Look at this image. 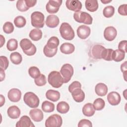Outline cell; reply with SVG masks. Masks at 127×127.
<instances>
[{
    "label": "cell",
    "mask_w": 127,
    "mask_h": 127,
    "mask_svg": "<svg viewBox=\"0 0 127 127\" xmlns=\"http://www.w3.org/2000/svg\"><path fill=\"white\" fill-rule=\"evenodd\" d=\"M0 81H2L4 79V78H5L4 70L0 68Z\"/></svg>",
    "instance_id": "49"
},
{
    "label": "cell",
    "mask_w": 127,
    "mask_h": 127,
    "mask_svg": "<svg viewBox=\"0 0 127 127\" xmlns=\"http://www.w3.org/2000/svg\"><path fill=\"white\" fill-rule=\"evenodd\" d=\"M125 57V53L120 50L117 49L114 50L113 53V60L116 62H119L124 59Z\"/></svg>",
    "instance_id": "28"
},
{
    "label": "cell",
    "mask_w": 127,
    "mask_h": 127,
    "mask_svg": "<svg viewBox=\"0 0 127 127\" xmlns=\"http://www.w3.org/2000/svg\"><path fill=\"white\" fill-rule=\"evenodd\" d=\"M62 2V0H49L46 5L47 11L51 14L57 13Z\"/></svg>",
    "instance_id": "9"
},
{
    "label": "cell",
    "mask_w": 127,
    "mask_h": 127,
    "mask_svg": "<svg viewBox=\"0 0 127 127\" xmlns=\"http://www.w3.org/2000/svg\"><path fill=\"white\" fill-rule=\"evenodd\" d=\"M105 48L101 45H94L92 49V55L93 57L96 59H101V54L103 50Z\"/></svg>",
    "instance_id": "24"
},
{
    "label": "cell",
    "mask_w": 127,
    "mask_h": 127,
    "mask_svg": "<svg viewBox=\"0 0 127 127\" xmlns=\"http://www.w3.org/2000/svg\"><path fill=\"white\" fill-rule=\"evenodd\" d=\"M42 109L46 113H51L55 110V105L49 101H45L42 104Z\"/></svg>",
    "instance_id": "30"
},
{
    "label": "cell",
    "mask_w": 127,
    "mask_h": 127,
    "mask_svg": "<svg viewBox=\"0 0 127 127\" xmlns=\"http://www.w3.org/2000/svg\"><path fill=\"white\" fill-rule=\"evenodd\" d=\"M82 111L84 116L86 117H91L95 114V109L93 104L90 103H88L83 106Z\"/></svg>",
    "instance_id": "21"
},
{
    "label": "cell",
    "mask_w": 127,
    "mask_h": 127,
    "mask_svg": "<svg viewBox=\"0 0 127 127\" xmlns=\"http://www.w3.org/2000/svg\"><path fill=\"white\" fill-rule=\"evenodd\" d=\"M115 13V8L112 5H108L106 6L103 11V15L106 18L111 17Z\"/></svg>",
    "instance_id": "34"
},
{
    "label": "cell",
    "mask_w": 127,
    "mask_h": 127,
    "mask_svg": "<svg viewBox=\"0 0 127 127\" xmlns=\"http://www.w3.org/2000/svg\"><path fill=\"white\" fill-rule=\"evenodd\" d=\"M93 106L95 110L100 111L102 110L105 107V101L100 98H97L93 102Z\"/></svg>",
    "instance_id": "35"
},
{
    "label": "cell",
    "mask_w": 127,
    "mask_h": 127,
    "mask_svg": "<svg viewBox=\"0 0 127 127\" xmlns=\"http://www.w3.org/2000/svg\"><path fill=\"white\" fill-rule=\"evenodd\" d=\"M58 48L55 49H50L46 45L43 49V52L44 55L49 58H52L54 57L57 53Z\"/></svg>",
    "instance_id": "38"
},
{
    "label": "cell",
    "mask_w": 127,
    "mask_h": 127,
    "mask_svg": "<svg viewBox=\"0 0 127 127\" xmlns=\"http://www.w3.org/2000/svg\"><path fill=\"white\" fill-rule=\"evenodd\" d=\"M8 116L12 119H18L20 115V110L19 108L15 105L9 107L7 111Z\"/></svg>",
    "instance_id": "19"
},
{
    "label": "cell",
    "mask_w": 127,
    "mask_h": 127,
    "mask_svg": "<svg viewBox=\"0 0 127 127\" xmlns=\"http://www.w3.org/2000/svg\"><path fill=\"white\" fill-rule=\"evenodd\" d=\"M95 91L98 96H104L107 94L108 87L105 84L99 83L95 86Z\"/></svg>",
    "instance_id": "20"
},
{
    "label": "cell",
    "mask_w": 127,
    "mask_h": 127,
    "mask_svg": "<svg viewBox=\"0 0 127 127\" xmlns=\"http://www.w3.org/2000/svg\"><path fill=\"white\" fill-rule=\"evenodd\" d=\"M3 30L6 34H10L14 30V26L13 24L9 21L6 22L3 26Z\"/></svg>",
    "instance_id": "41"
},
{
    "label": "cell",
    "mask_w": 127,
    "mask_h": 127,
    "mask_svg": "<svg viewBox=\"0 0 127 127\" xmlns=\"http://www.w3.org/2000/svg\"><path fill=\"white\" fill-rule=\"evenodd\" d=\"M34 126L31 119L27 116H22L16 124V127H32Z\"/></svg>",
    "instance_id": "16"
},
{
    "label": "cell",
    "mask_w": 127,
    "mask_h": 127,
    "mask_svg": "<svg viewBox=\"0 0 127 127\" xmlns=\"http://www.w3.org/2000/svg\"><path fill=\"white\" fill-rule=\"evenodd\" d=\"M74 72L73 66L69 64H64L60 70V73L63 78L64 83H66L70 81Z\"/></svg>",
    "instance_id": "7"
},
{
    "label": "cell",
    "mask_w": 127,
    "mask_h": 127,
    "mask_svg": "<svg viewBox=\"0 0 127 127\" xmlns=\"http://www.w3.org/2000/svg\"><path fill=\"white\" fill-rule=\"evenodd\" d=\"M117 35V30L113 26H108L104 30V37L105 39L108 41H113L116 38Z\"/></svg>",
    "instance_id": "11"
},
{
    "label": "cell",
    "mask_w": 127,
    "mask_h": 127,
    "mask_svg": "<svg viewBox=\"0 0 127 127\" xmlns=\"http://www.w3.org/2000/svg\"><path fill=\"white\" fill-rule=\"evenodd\" d=\"M17 9L21 12H24L29 9V7L27 6L25 0H18L16 2Z\"/></svg>",
    "instance_id": "39"
},
{
    "label": "cell",
    "mask_w": 127,
    "mask_h": 127,
    "mask_svg": "<svg viewBox=\"0 0 127 127\" xmlns=\"http://www.w3.org/2000/svg\"><path fill=\"white\" fill-rule=\"evenodd\" d=\"M63 120L60 115L53 114L49 117L45 121L46 127H60L62 126Z\"/></svg>",
    "instance_id": "8"
},
{
    "label": "cell",
    "mask_w": 127,
    "mask_h": 127,
    "mask_svg": "<svg viewBox=\"0 0 127 127\" xmlns=\"http://www.w3.org/2000/svg\"><path fill=\"white\" fill-rule=\"evenodd\" d=\"M48 81L52 87L56 88L61 87L64 83L60 72L57 71H53L49 74Z\"/></svg>",
    "instance_id": "1"
},
{
    "label": "cell",
    "mask_w": 127,
    "mask_h": 127,
    "mask_svg": "<svg viewBox=\"0 0 127 127\" xmlns=\"http://www.w3.org/2000/svg\"><path fill=\"white\" fill-rule=\"evenodd\" d=\"M0 68L5 70L7 68L9 65V62L7 57L1 56L0 57Z\"/></svg>",
    "instance_id": "42"
},
{
    "label": "cell",
    "mask_w": 127,
    "mask_h": 127,
    "mask_svg": "<svg viewBox=\"0 0 127 127\" xmlns=\"http://www.w3.org/2000/svg\"><path fill=\"white\" fill-rule=\"evenodd\" d=\"M14 23L16 27L22 28L25 25L26 23V20L23 16H18L14 18Z\"/></svg>",
    "instance_id": "33"
},
{
    "label": "cell",
    "mask_w": 127,
    "mask_h": 127,
    "mask_svg": "<svg viewBox=\"0 0 127 127\" xmlns=\"http://www.w3.org/2000/svg\"><path fill=\"white\" fill-rule=\"evenodd\" d=\"M65 5L67 9L75 12L80 11L82 6L81 2L78 0H67Z\"/></svg>",
    "instance_id": "10"
},
{
    "label": "cell",
    "mask_w": 127,
    "mask_h": 127,
    "mask_svg": "<svg viewBox=\"0 0 127 127\" xmlns=\"http://www.w3.org/2000/svg\"><path fill=\"white\" fill-rule=\"evenodd\" d=\"M69 110V106L65 101H61L57 105V110L61 114H66Z\"/></svg>",
    "instance_id": "27"
},
{
    "label": "cell",
    "mask_w": 127,
    "mask_h": 127,
    "mask_svg": "<svg viewBox=\"0 0 127 127\" xmlns=\"http://www.w3.org/2000/svg\"><path fill=\"white\" fill-rule=\"evenodd\" d=\"M8 99L12 102L19 101L21 97V92L17 88H12L9 90L7 93Z\"/></svg>",
    "instance_id": "13"
},
{
    "label": "cell",
    "mask_w": 127,
    "mask_h": 127,
    "mask_svg": "<svg viewBox=\"0 0 127 127\" xmlns=\"http://www.w3.org/2000/svg\"><path fill=\"white\" fill-rule=\"evenodd\" d=\"M60 43L59 39L55 36L51 37L48 41L46 45L50 49H55L58 48Z\"/></svg>",
    "instance_id": "29"
},
{
    "label": "cell",
    "mask_w": 127,
    "mask_h": 127,
    "mask_svg": "<svg viewBox=\"0 0 127 127\" xmlns=\"http://www.w3.org/2000/svg\"><path fill=\"white\" fill-rule=\"evenodd\" d=\"M101 1L102 3H103L104 4H107V3H109V2H111V1H112V0H101Z\"/></svg>",
    "instance_id": "52"
},
{
    "label": "cell",
    "mask_w": 127,
    "mask_h": 127,
    "mask_svg": "<svg viewBox=\"0 0 127 127\" xmlns=\"http://www.w3.org/2000/svg\"><path fill=\"white\" fill-rule=\"evenodd\" d=\"M74 20L79 23H82L87 25H90L92 23L93 18L92 16L88 13L79 11L74 12L73 14Z\"/></svg>",
    "instance_id": "6"
},
{
    "label": "cell",
    "mask_w": 127,
    "mask_h": 127,
    "mask_svg": "<svg viewBox=\"0 0 127 127\" xmlns=\"http://www.w3.org/2000/svg\"><path fill=\"white\" fill-rule=\"evenodd\" d=\"M29 115L31 118L36 122H39L42 121L44 118L42 111L39 109L31 110L29 112Z\"/></svg>",
    "instance_id": "17"
},
{
    "label": "cell",
    "mask_w": 127,
    "mask_h": 127,
    "mask_svg": "<svg viewBox=\"0 0 127 127\" xmlns=\"http://www.w3.org/2000/svg\"><path fill=\"white\" fill-rule=\"evenodd\" d=\"M34 82L36 85L38 86H44L47 83L46 77L44 74H41L37 78L34 79Z\"/></svg>",
    "instance_id": "40"
},
{
    "label": "cell",
    "mask_w": 127,
    "mask_h": 127,
    "mask_svg": "<svg viewBox=\"0 0 127 127\" xmlns=\"http://www.w3.org/2000/svg\"><path fill=\"white\" fill-rule=\"evenodd\" d=\"M77 35L81 39H85L89 37L91 33L89 27L85 25H81L77 29Z\"/></svg>",
    "instance_id": "12"
},
{
    "label": "cell",
    "mask_w": 127,
    "mask_h": 127,
    "mask_svg": "<svg viewBox=\"0 0 127 127\" xmlns=\"http://www.w3.org/2000/svg\"><path fill=\"white\" fill-rule=\"evenodd\" d=\"M127 5L126 4L121 5L118 9V12L121 15L126 16L127 15Z\"/></svg>",
    "instance_id": "45"
},
{
    "label": "cell",
    "mask_w": 127,
    "mask_h": 127,
    "mask_svg": "<svg viewBox=\"0 0 127 127\" xmlns=\"http://www.w3.org/2000/svg\"><path fill=\"white\" fill-rule=\"evenodd\" d=\"M85 5L86 9L90 12H94L98 8V3L96 0H86Z\"/></svg>",
    "instance_id": "25"
},
{
    "label": "cell",
    "mask_w": 127,
    "mask_h": 127,
    "mask_svg": "<svg viewBox=\"0 0 127 127\" xmlns=\"http://www.w3.org/2000/svg\"><path fill=\"white\" fill-rule=\"evenodd\" d=\"M60 32L62 37L66 40H71L74 38L75 34L73 29L69 24L63 22L60 27Z\"/></svg>",
    "instance_id": "2"
},
{
    "label": "cell",
    "mask_w": 127,
    "mask_h": 127,
    "mask_svg": "<svg viewBox=\"0 0 127 127\" xmlns=\"http://www.w3.org/2000/svg\"><path fill=\"white\" fill-rule=\"evenodd\" d=\"M60 20L59 17L55 15L51 14L49 15L45 21L46 25L50 28H55L59 25Z\"/></svg>",
    "instance_id": "15"
},
{
    "label": "cell",
    "mask_w": 127,
    "mask_h": 127,
    "mask_svg": "<svg viewBox=\"0 0 127 127\" xmlns=\"http://www.w3.org/2000/svg\"><path fill=\"white\" fill-rule=\"evenodd\" d=\"M25 1L27 6L29 8L34 6L37 2L36 0H25Z\"/></svg>",
    "instance_id": "48"
},
{
    "label": "cell",
    "mask_w": 127,
    "mask_h": 127,
    "mask_svg": "<svg viewBox=\"0 0 127 127\" xmlns=\"http://www.w3.org/2000/svg\"><path fill=\"white\" fill-rule=\"evenodd\" d=\"M78 127H92V123L88 120L87 119H82L80 120L78 124Z\"/></svg>",
    "instance_id": "44"
},
{
    "label": "cell",
    "mask_w": 127,
    "mask_h": 127,
    "mask_svg": "<svg viewBox=\"0 0 127 127\" xmlns=\"http://www.w3.org/2000/svg\"><path fill=\"white\" fill-rule=\"evenodd\" d=\"M114 50L112 49H106L105 48L101 54L102 59L105 61H111L113 60V53Z\"/></svg>",
    "instance_id": "31"
},
{
    "label": "cell",
    "mask_w": 127,
    "mask_h": 127,
    "mask_svg": "<svg viewBox=\"0 0 127 127\" xmlns=\"http://www.w3.org/2000/svg\"><path fill=\"white\" fill-rule=\"evenodd\" d=\"M0 38H1V40H0V47H1L5 43V38L2 36V35H0Z\"/></svg>",
    "instance_id": "51"
},
{
    "label": "cell",
    "mask_w": 127,
    "mask_h": 127,
    "mask_svg": "<svg viewBox=\"0 0 127 127\" xmlns=\"http://www.w3.org/2000/svg\"><path fill=\"white\" fill-rule=\"evenodd\" d=\"M46 97L48 100L53 102H56L60 99V93L58 91L49 89L46 93Z\"/></svg>",
    "instance_id": "23"
},
{
    "label": "cell",
    "mask_w": 127,
    "mask_h": 127,
    "mask_svg": "<svg viewBox=\"0 0 127 127\" xmlns=\"http://www.w3.org/2000/svg\"><path fill=\"white\" fill-rule=\"evenodd\" d=\"M23 101L28 106L31 108L38 107L40 103L38 97L32 92H28L24 94Z\"/></svg>",
    "instance_id": "4"
},
{
    "label": "cell",
    "mask_w": 127,
    "mask_h": 127,
    "mask_svg": "<svg viewBox=\"0 0 127 127\" xmlns=\"http://www.w3.org/2000/svg\"><path fill=\"white\" fill-rule=\"evenodd\" d=\"M29 36L32 40L34 41H37L40 40L42 38V32L39 29L35 28L30 31Z\"/></svg>",
    "instance_id": "26"
},
{
    "label": "cell",
    "mask_w": 127,
    "mask_h": 127,
    "mask_svg": "<svg viewBox=\"0 0 127 127\" xmlns=\"http://www.w3.org/2000/svg\"><path fill=\"white\" fill-rule=\"evenodd\" d=\"M20 46L23 52L28 56H33L36 52L35 46L28 39H22L20 42Z\"/></svg>",
    "instance_id": "3"
},
{
    "label": "cell",
    "mask_w": 127,
    "mask_h": 127,
    "mask_svg": "<svg viewBox=\"0 0 127 127\" xmlns=\"http://www.w3.org/2000/svg\"><path fill=\"white\" fill-rule=\"evenodd\" d=\"M77 88H81V84L78 81H74L72 82L68 86V91L71 93L74 90Z\"/></svg>",
    "instance_id": "43"
},
{
    "label": "cell",
    "mask_w": 127,
    "mask_h": 127,
    "mask_svg": "<svg viewBox=\"0 0 127 127\" xmlns=\"http://www.w3.org/2000/svg\"><path fill=\"white\" fill-rule=\"evenodd\" d=\"M71 93L73 99L76 102L80 103L84 100L85 93L81 88H77Z\"/></svg>",
    "instance_id": "18"
},
{
    "label": "cell",
    "mask_w": 127,
    "mask_h": 127,
    "mask_svg": "<svg viewBox=\"0 0 127 127\" xmlns=\"http://www.w3.org/2000/svg\"><path fill=\"white\" fill-rule=\"evenodd\" d=\"M18 47V42L15 39H10L7 43L6 48L9 51H13L16 50Z\"/></svg>",
    "instance_id": "36"
},
{
    "label": "cell",
    "mask_w": 127,
    "mask_h": 127,
    "mask_svg": "<svg viewBox=\"0 0 127 127\" xmlns=\"http://www.w3.org/2000/svg\"><path fill=\"white\" fill-rule=\"evenodd\" d=\"M28 73L30 77L33 78H37L40 74V71L39 69L36 66H31L28 69Z\"/></svg>",
    "instance_id": "37"
},
{
    "label": "cell",
    "mask_w": 127,
    "mask_h": 127,
    "mask_svg": "<svg viewBox=\"0 0 127 127\" xmlns=\"http://www.w3.org/2000/svg\"><path fill=\"white\" fill-rule=\"evenodd\" d=\"M75 50L74 46L70 43H64L60 47L61 52L64 54H72Z\"/></svg>",
    "instance_id": "22"
},
{
    "label": "cell",
    "mask_w": 127,
    "mask_h": 127,
    "mask_svg": "<svg viewBox=\"0 0 127 127\" xmlns=\"http://www.w3.org/2000/svg\"><path fill=\"white\" fill-rule=\"evenodd\" d=\"M127 61H126L124 63H123L121 65V70L124 74V79L126 81V78L125 77V76L126 75V74H127Z\"/></svg>",
    "instance_id": "47"
},
{
    "label": "cell",
    "mask_w": 127,
    "mask_h": 127,
    "mask_svg": "<svg viewBox=\"0 0 127 127\" xmlns=\"http://www.w3.org/2000/svg\"><path fill=\"white\" fill-rule=\"evenodd\" d=\"M0 98H1V101H0V107L2 106L4 104L5 102V98L2 96V95H0Z\"/></svg>",
    "instance_id": "50"
},
{
    "label": "cell",
    "mask_w": 127,
    "mask_h": 127,
    "mask_svg": "<svg viewBox=\"0 0 127 127\" xmlns=\"http://www.w3.org/2000/svg\"><path fill=\"white\" fill-rule=\"evenodd\" d=\"M107 100L111 105L116 106L120 104L121 97L119 93L115 91H112L110 92L107 95Z\"/></svg>",
    "instance_id": "14"
},
{
    "label": "cell",
    "mask_w": 127,
    "mask_h": 127,
    "mask_svg": "<svg viewBox=\"0 0 127 127\" xmlns=\"http://www.w3.org/2000/svg\"><path fill=\"white\" fill-rule=\"evenodd\" d=\"M10 59L12 64H19L22 61V57L20 53L18 52H13L10 54Z\"/></svg>",
    "instance_id": "32"
},
{
    "label": "cell",
    "mask_w": 127,
    "mask_h": 127,
    "mask_svg": "<svg viewBox=\"0 0 127 127\" xmlns=\"http://www.w3.org/2000/svg\"><path fill=\"white\" fill-rule=\"evenodd\" d=\"M45 16L40 11H34L31 15V25L37 29L43 28L44 26Z\"/></svg>",
    "instance_id": "5"
},
{
    "label": "cell",
    "mask_w": 127,
    "mask_h": 127,
    "mask_svg": "<svg viewBox=\"0 0 127 127\" xmlns=\"http://www.w3.org/2000/svg\"><path fill=\"white\" fill-rule=\"evenodd\" d=\"M127 40L121 41L118 45V49L124 52L125 53H127Z\"/></svg>",
    "instance_id": "46"
}]
</instances>
